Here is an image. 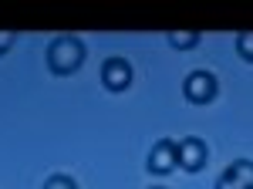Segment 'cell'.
I'll return each instance as SVG.
<instances>
[{"label": "cell", "instance_id": "obj_1", "mask_svg": "<svg viewBox=\"0 0 253 189\" xmlns=\"http://www.w3.org/2000/svg\"><path fill=\"white\" fill-rule=\"evenodd\" d=\"M84 61V44L75 34H61L47 44V68L54 75H75Z\"/></svg>", "mask_w": 253, "mask_h": 189}, {"label": "cell", "instance_id": "obj_2", "mask_svg": "<svg viewBox=\"0 0 253 189\" xmlns=\"http://www.w3.org/2000/svg\"><path fill=\"white\" fill-rule=\"evenodd\" d=\"M216 92H219V85H216L213 71H193V75H186V81H182V94L193 105H210L216 98Z\"/></svg>", "mask_w": 253, "mask_h": 189}, {"label": "cell", "instance_id": "obj_3", "mask_svg": "<svg viewBox=\"0 0 253 189\" xmlns=\"http://www.w3.org/2000/svg\"><path fill=\"white\" fill-rule=\"evenodd\" d=\"M175 166H179V142L159 139L156 145L149 149V169L156 172V176H166V172H172Z\"/></svg>", "mask_w": 253, "mask_h": 189}, {"label": "cell", "instance_id": "obj_4", "mask_svg": "<svg viewBox=\"0 0 253 189\" xmlns=\"http://www.w3.org/2000/svg\"><path fill=\"white\" fill-rule=\"evenodd\" d=\"M206 159H210V152H206V142H203V139H196V135L179 139V169L199 172L206 166Z\"/></svg>", "mask_w": 253, "mask_h": 189}, {"label": "cell", "instance_id": "obj_5", "mask_svg": "<svg viewBox=\"0 0 253 189\" xmlns=\"http://www.w3.org/2000/svg\"><path fill=\"white\" fill-rule=\"evenodd\" d=\"M101 85H105L108 92H125V88L132 85V64H128L125 57H108V61L101 64Z\"/></svg>", "mask_w": 253, "mask_h": 189}, {"label": "cell", "instance_id": "obj_6", "mask_svg": "<svg viewBox=\"0 0 253 189\" xmlns=\"http://www.w3.org/2000/svg\"><path fill=\"white\" fill-rule=\"evenodd\" d=\"M216 189H253V162L250 159H236L233 166L216 179Z\"/></svg>", "mask_w": 253, "mask_h": 189}, {"label": "cell", "instance_id": "obj_7", "mask_svg": "<svg viewBox=\"0 0 253 189\" xmlns=\"http://www.w3.org/2000/svg\"><path fill=\"white\" fill-rule=\"evenodd\" d=\"M166 41L172 44L175 51H193L196 44H199V34H196V31H169Z\"/></svg>", "mask_w": 253, "mask_h": 189}, {"label": "cell", "instance_id": "obj_8", "mask_svg": "<svg viewBox=\"0 0 253 189\" xmlns=\"http://www.w3.org/2000/svg\"><path fill=\"white\" fill-rule=\"evenodd\" d=\"M236 51L243 61H253V31H243V34H236Z\"/></svg>", "mask_w": 253, "mask_h": 189}, {"label": "cell", "instance_id": "obj_9", "mask_svg": "<svg viewBox=\"0 0 253 189\" xmlns=\"http://www.w3.org/2000/svg\"><path fill=\"white\" fill-rule=\"evenodd\" d=\"M41 189H78V183H75L71 176H51Z\"/></svg>", "mask_w": 253, "mask_h": 189}, {"label": "cell", "instance_id": "obj_10", "mask_svg": "<svg viewBox=\"0 0 253 189\" xmlns=\"http://www.w3.org/2000/svg\"><path fill=\"white\" fill-rule=\"evenodd\" d=\"M14 41H17V34H0V54H7L14 47Z\"/></svg>", "mask_w": 253, "mask_h": 189}, {"label": "cell", "instance_id": "obj_11", "mask_svg": "<svg viewBox=\"0 0 253 189\" xmlns=\"http://www.w3.org/2000/svg\"><path fill=\"white\" fill-rule=\"evenodd\" d=\"M152 189H166V186H152Z\"/></svg>", "mask_w": 253, "mask_h": 189}]
</instances>
